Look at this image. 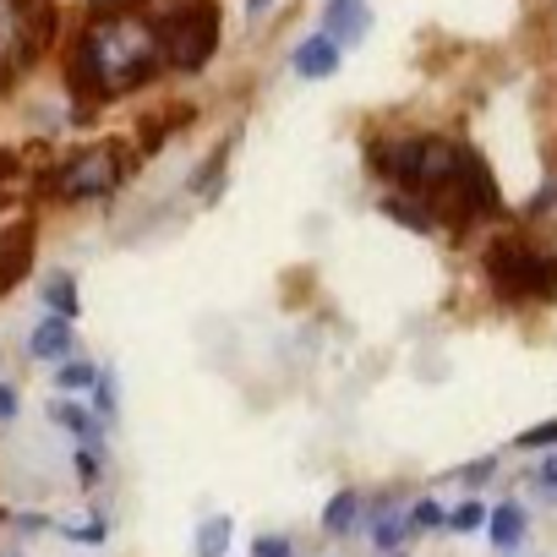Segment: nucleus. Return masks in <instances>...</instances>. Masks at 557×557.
I'll list each match as a JSON object with an SVG mask.
<instances>
[{
	"label": "nucleus",
	"instance_id": "obj_8",
	"mask_svg": "<svg viewBox=\"0 0 557 557\" xmlns=\"http://www.w3.org/2000/svg\"><path fill=\"white\" fill-rule=\"evenodd\" d=\"M323 28H329V39H334L339 50L361 45V39H367V28H372L367 0H329V17H323Z\"/></svg>",
	"mask_w": 557,
	"mask_h": 557
},
{
	"label": "nucleus",
	"instance_id": "obj_6",
	"mask_svg": "<svg viewBox=\"0 0 557 557\" xmlns=\"http://www.w3.org/2000/svg\"><path fill=\"white\" fill-rule=\"evenodd\" d=\"M454 219H492L497 208H503V197H497V181H492V170H486V159L475 153V148H459V175H454Z\"/></svg>",
	"mask_w": 557,
	"mask_h": 557
},
{
	"label": "nucleus",
	"instance_id": "obj_3",
	"mask_svg": "<svg viewBox=\"0 0 557 557\" xmlns=\"http://www.w3.org/2000/svg\"><path fill=\"white\" fill-rule=\"evenodd\" d=\"M486 278L503 301H557V251H541L524 235L486 246Z\"/></svg>",
	"mask_w": 557,
	"mask_h": 557
},
{
	"label": "nucleus",
	"instance_id": "obj_22",
	"mask_svg": "<svg viewBox=\"0 0 557 557\" xmlns=\"http://www.w3.org/2000/svg\"><path fill=\"white\" fill-rule=\"evenodd\" d=\"M251 557H290V541H285V535H262V541L251 546Z\"/></svg>",
	"mask_w": 557,
	"mask_h": 557
},
{
	"label": "nucleus",
	"instance_id": "obj_24",
	"mask_svg": "<svg viewBox=\"0 0 557 557\" xmlns=\"http://www.w3.org/2000/svg\"><path fill=\"white\" fill-rule=\"evenodd\" d=\"M12 416H17V394L0 383V421H12Z\"/></svg>",
	"mask_w": 557,
	"mask_h": 557
},
{
	"label": "nucleus",
	"instance_id": "obj_10",
	"mask_svg": "<svg viewBox=\"0 0 557 557\" xmlns=\"http://www.w3.org/2000/svg\"><path fill=\"white\" fill-rule=\"evenodd\" d=\"M28 350H34V361H61V356H72V323H66V318H45V323L34 329Z\"/></svg>",
	"mask_w": 557,
	"mask_h": 557
},
{
	"label": "nucleus",
	"instance_id": "obj_15",
	"mask_svg": "<svg viewBox=\"0 0 557 557\" xmlns=\"http://www.w3.org/2000/svg\"><path fill=\"white\" fill-rule=\"evenodd\" d=\"M356 508H361V497L356 492H339L329 508H323V530H334V535H345L350 524H356Z\"/></svg>",
	"mask_w": 557,
	"mask_h": 557
},
{
	"label": "nucleus",
	"instance_id": "obj_12",
	"mask_svg": "<svg viewBox=\"0 0 557 557\" xmlns=\"http://www.w3.org/2000/svg\"><path fill=\"white\" fill-rule=\"evenodd\" d=\"M45 307L55 312V318H77V285H72V273H50L45 278Z\"/></svg>",
	"mask_w": 557,
	"mask_h": 557
},
{
	"label": "nucleus",
	"instance_id": "obj_23",
	"mask_svg": "<svg viewBox=\"0 0 557 557\" xmlns=\"http://www.w3.org/2000/svg\"><path fill=\"white\" fill-rule=\"evenodd\" d=\"M94 388H99V410H104V416H115V383H110V372H99V383H94Z\"/></svg>",
	"mask_w": 557,
	"mask_h": 557
},
{
	"label": "nucleus",
	"instance_id": "obj_4",
	"mask_svg": "<svg viewBox=\"0 0 557 557\" xmlns=\"http://www.w3.org/2000/svg\"><path fill=\"white\" fill-rule=\"evenodd\" d=\"M219 50V7L213 0H186L159 23V55L170 72H202Z\"/></svg>",
	"mask_w": 557,
	"mask_h": 557
},
{
	"label": "nucleus",
	"instance_id": "obj_2",
	"mask_svg": "<svg viewBox=\"0 0 557 557\" xmlns=\"http://www.w3.org/2000/svg\"><path fill=\"white\" fill-rule=\"evenodd\" d=\"M367 153H372L377 175H388L410 197H426L432 208H443V197L454 191L459 148L448 137H388V143H372Z\"/></svg>",
	"mask_w": 557,
	"mask_h": 557
},
{
	"label": "nucleus",
	"instance_id": "obj_25",
	"mask_svg": "<svg viewBox=\"0 0 557 557\" xmlns=\"http://www.w3.org/2000/svg\"><path fill=\"white\" fill-rule=\"evenodd\" d=\"M12 175H17V159H12V153H7V148H0V186H7V181H12Z\"/></svg>",
	"mask_w": 557,
	"mask_h": 557
},
{
	"label": "nucleus",
	"instance_id": "obj_20",
	"mask_svg": "<svg viewBox=\"0 0 557 557\" xmlns=\"http://www.w3.org/2000/svg\"><path fill=\"white\" fill-rule=\"evenodd\" d=\"M481 519H486V508H481V503H459V508L448 513V524H454V530H475Z\"/></svg>",
	"mask_w": 557,
	"mask_h": 557
},
{
	"label": "nucleus",
	"instance_id": "obj_11",
	"mask_svg": "<svg viewBox=\"0 0 557 557\" xmlns=\"http://www.w3.org/2000/svg\"><path fill=\"white\" fill-rule=\"evenodd\" d=\"M383 213H388V219H399V224H405V230H416V235L437 230V208H432L426 197H410V191H405V197H388V202H383Z\"/></svg>",
	"mask_w": 557,
	"mask_h": 557
},
{
	"label": "nucleus",
	"instance_id": "obj_9",
	"mask_svg": "<svg viewBox=\"0 0 557 557\" xmlns=\"http://www.w3.org/2000/svg\"><path fill=\"white\" fill-rule=\"evenodd\" d=\"M296 72L301 77H329V72H339V45L329 39V34H318V39H307V45H296Z\"/></svg>",
	"mask_w": 557,
	"mask_h": 557
},
{
	"label": "nucleus",
	"instance_id": "obj_17",
	"mask_svg": "<svg viewBox=\"0 0 557 557\" xmlns=\"http://www.w3.org/2000/svg\"><path fill=\"white\" fill-rule=\"evenodd\" d=\"M55 383H61V388H94V383H99V372H94L88 361H66V367L55 372Z\"/></svg>",
	"mask_w": 557,
	"mask_h": 557
},
{
	"label": "nucleus",
	"instance_id": "obj_14",
	"mask_svg": "<svg viewBox=\"0 0 557 557\" xmlns=\"http://www.w3.org/2000/svg\"><path fill=\"white\" fill-rule=\"evenodd\" d=\"M50 421H55V426H66V432H77L83 443H99L94 416H88V410H77V405H50Z\"/></svg>",
	"mask_w": 557,
	"mask_h": 557
},
{
	"label": "nucleus",
	"instance_id": "obj_7",
	"mask_svg": "<svg viewBox=\"0 0 557 557\" xmlns=\"http://www.w3.org/2000/svg\"><path fill=\"white\" fill-rule=\"evenodd\" d=\"M34 240H39L34 219H17L7 235H0V296L17 290V285H23V273L34 268Z\"/></svg>",
	"mask_w": 557,
	"mask_h": 557
},
{
	"label": "nucleus",
	"instance_id": "obj_26",
	"mask_svg": "<svg viewBox=\"0 0 557 557\" xmlns=\"http://www.w3.org/2000/svg\"><path fill=\"white\" fill-rule=\"evenodd\" d=\"M268 7H273V0H246V17H262Z\"/></svg>",
	"mask_w": 557,
	"mask_h": 557
},
{
	"label": "nucleus",
	"instance_id": "obj_16",
	"mask_svg": "<svg viewBox=\"0 0 557 557\" xmlns=\"http://www.w3.org/2000/svg\"><path fill=\"white\" fill-rule=\"evenodd\" d=\"M224 546H230V519H208L197 530V557H224Z\"/></svg>",
	"mask_w": 557,
	"mask_h": 557
},
{
	"label": "nucleus",
	"instance_id": "obj_18",
	"mask_svg": "<svg viewBox=\"0 0 557 557\" xmlns=\"http://www.w3.org/2000/svg\"><path fill=\"white\" fill-rule=\"evenodd\" d=\"M372 535H377V546H383V552H394V546H399V541L410 535V519L388 513V519H377V530H372Z\"/></svg>",
	"mask_w": 557,
	"mask_h": 557
},
{
	"label": "nucleus",
	"instance_id": "obj_19",
	"mask_svg": "<svg viewBox=\"0 0 557 557\" xmlns=\"http://www.w3.org/2000/svg\"><path fill=\"white\" fill-rule=\"evenodd\" d=\"M410 524H416V530H432V524H448V513L426 497V503H416V508H410Z\"/></svg>",
	"mask_w": 557,
	"mask_h": 557
},
{
	"label": "nucleus",
	"instance_id": "obj_27",
	"mask_svg": "<svg viewBox=\"0 0 557 557\" xmlns=\"http://www.w3.org/2000/svg\"><path fill=\"white\" fill-rule=\"evenodd\" d=\"M541 481H546V486L557 492V459H546V470H541Z\"/></svg>",
	"mask_w": 557,
	"mask_h": 557
},
{
	"label": "nucleus",
	"instance_id": "obj_5",
	"mask_svg": "<svg viewBox=\"0 0 557 557\" xmlns=\"http://www.w3.org/2000/svg\"><path fill=\"white\" fill-rule=\"evenodd\" d=\"M126 175H132V153L121 143H104V148H83V153L61 159L45 175V186L66 202H88V197H110Z\"/></svg>",
	"mask_w": 557,
	"mask_h": 557
},
{
	"label": "nucleus",
	"instance_id": "obj_1",
	"mask_svg": "<svg viewBox=\"0 0 557 557\" xmlns=\"http://www.w3.org/2000/svg\"><path fill=\"white\" fill-rule=\"evenodd\" d=\"M164 66L159 55V28L143 23L132 7H115V12H99L83 39L72 45V61H66V88L77 94L83 110L115 99V94H132L143 88L153 72Z\"/></svg>",
	"mask_w": 557,
	"mask_h": 557
},
{
	"label": "nucleus",
	"instance_id": "obj_21",
	"mask_svg": "<svg viewBox=\"0 0 557 557\" xmlns=\"http://www.w3.org/2000/svg\"><path fill=\"white\" fill-rule=\"evenodd\" d=\"M546 443H557V421H541V426H530L519 437V448H546Z\"/></svg>",
	"mask_w": 557,
	"mask_h": 557
},
{
	"label": "nucleus",
	"instance_id": "obj_13",
	"mask_svg": "<svg viewBox=\"0 0 557 557\" xmlns=\"http://www.w3.org/2000/svg\"><path fill=\"white\" fill-rule=\"evenodd\" d=\"M519 535H524V508H513V503L492 508V541L497 546H519Z\"/></svg>",
	"mask_w": 557,
	"mask_h": 557
}]
</instances>
